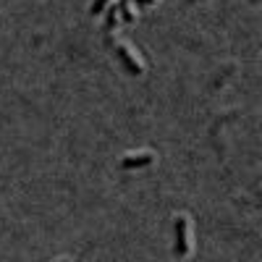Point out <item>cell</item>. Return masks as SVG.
Wrapping results in <instances>:
<instances>
[{
	"instance_id": "obj_6",
	"label": "cell",
	"mask_w": 262,
	"mask_h": 262,
	"mask_svg": "<svg viewBox=\"0 0 262 262\" xmlns=\"http://www.w3.org/2000/svg\"><path fill=\"white\" fill-rule=\"evenodd\" d=\"M107 6H111V0H92V6H90V13L92 16H97V13H102Z\"/></svg>"
},
{
	"instance_id": "obj_2",
	"label": "cell",
	"mask_w": 262,
	"mask_h": 262,
	"mask_svg": "<svg viewBox=\"0 0 262 262\" xmlns=\"http://www.w3.org/2000/svg\"><path fill=\"white\" fill-rule=\"evenodd\" d=\"M116 55H118V60L123 63V69L131 76H142L144 74V60L139 58V53L131 48L128 42H116Z\"/></svg>"
},
{
	"instance_id": "obj_7",
	"label": "cell",
	"mask_w": 262,
	"mask_h": 262,
	"mask_svg": "<svg viewBox=\"0 0 262 262\" xmlns=\"http://www.w3.org/2000/svg\"><path fill=\"white\" fill-rule=\"evenodd\" d=\"M137 3H139V6H152L155 0H137Z\"/></svg>"
},
{
	"instance_id": "obj_8",
	"label": "cell",
	"mask_w": 262,
	"mask_h": 262,
	"mask_svg": "<svg viewBox=\"0 0 262 262\" xmlns=\"http://www.w3.org/2000/svg\"><path fill=\"white\" fill-rule=\"evenodd\" d=\"M58 262H71V259H58Z\"/></svg>"
},
{
	"instance_id": "obj_1",
	"label": "cell",
	"mask_w": 262,
	"mask_h": 262,
	"mask_svg": "<svg viewBox=\"0 0 262 262\" xmlns=\"http://www.w3.org/2000/svg\"><path fill=\"white\" fill-rule=\"evenodd\" d=\"M173 254L189 257L191 254V223L189 215H176L173 221Z\"/></svg>"
},
{
	"instance_id": "obj_4",
	"label": "cell",
	"mask_w": 262,
	"mask_h": 262,
	"mask_svg": "<svg viewBox=\"0 0 262 262\" xmlns=\"http://www.w3.org/2000/svg\"><path fill=\"white\" fill-rule=\"evenodd\" d=\"M118 18H121L118 3H111V6L105 8V32H113V27L118 24Z\"/></svg>"
},
{
	"instance_id": "obj_3",
	"label": "cell",
	"mask_w": 262,
	"mask_h": 262,
	"mask_svg": "<svg viewBox=\"0 0 262 262\" xmlns=\"http://www.w3.org/2000/svg\"><path fill=\"white\" fill-rule=\"evenodd\" d=\"M155 163V152L152 149H139V152H128V155L121 158V168L131 170V168H144Z\"/></svg>"
},
{
	"instance_id": "obj_5",
	"label": "cell",
	"mask_w": 262,
	"mask_h": 262,
	"mask_svg": "<svg viewBox=\"0 0 262 262\" xmlns=\"http://www.w3.org/2000/svg\"><path fill=\"white\" fill-rule=\"evenodd\" d=\"M118 13H121V18L126 21V24H131V21H134V11H131V0H118Z\"/></svg>"
}]
</instances>
